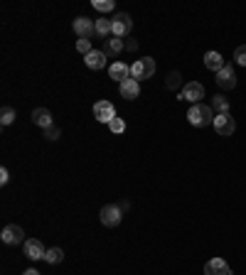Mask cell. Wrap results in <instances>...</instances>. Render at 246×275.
<instances>
[{"label": "cell", "instance_id": "26", "mask_svg": "<svg viewBox=\"0 0 246 275\" xmlns=\"http://www.w3.org/2000/svg\"><path fill=\"white\" fill-rule=\"evenodd\" d=\"M77 49H79L84 57L89 54V52H94V47H91V40H79V42H77Z\"/></svg>", "mask_w": 246, "mask_h": 275}, {"label": "cell", "instance_id": "21", "mask_svg": "<svg viewBox=\"0 0 246 275\" xmlns=\"http://www.w3.org/2000/svg\"><path fill=\"white\" fill-rule=\"evenodd\" d=\"M212 108L217 111V113H229V98H224L222 94L214 96L212 98Z\"/></svg>", "mask_w": 246, "mask_h": 275}, {"label": "cell", "instance_id": "27", "mask_svg": "<svg viewBox=\"0 0 246 275\" xmlns=\"http://www.w3.org/2000/svg\"><path fill=\"white\" fill-rule=\"evenodd\" d=\"M109 128H111V133H123V130H126V123H123L121 118H113L109 123Z\"/></svg>", "mask_w": 246, "mask_h": 275}, {"label": "cell", "instance_id": "20", "mask_svg": "<svg viewBox=\"0 0 246 275\" xmlns=\"http://www.w3.org/2000/svg\"><path fill=\"white\" fill-rule=\"evenodd\" d=\"M44 261L50 263V265L62 263V261H64V251H62V248H50V251L44 253Z\"/></svg>", "mask_w": 246, "mask_h": 275}, {"label": "cell", "instance_id": "18", "mask_svg": "<svg viewBox=\"0 0 246 275\" xmlns=\"http://www.w3.org/2000/svg\"><path fill=\"white\" fill-rule=\"evenodd\" d=\"M104 52H106V57L109 54H121L123 52V40H118V37H109V40H106V49H104Z\"/></svg>", "mask_w": 246, "mask_h": 275}, {"label": "cell", "instance_id": "12", "mask_svg": "<svg viewBox=\"0 0 246 275\" xmlns=\"http://www.w3.org/2000/svg\"><path fill=\"white\" fill-rule=\"evenodd\" d=\"M217 86L219 89H224V91H229V89L236 86V74H234V69L229 67V64L217 74Z\"/></svg>", "mask_w": 246, "mask_h": 275}, {"label": "cell", "instance_id": "23", "mask_svg": "<svg viewBox=\"0 0 246 275\" xmlns=\"http://www.w3.org/2000/svg\"><path fill=\"white\" fill-rule=\"evenodd\" d=\"M94 8L99 13H111L113 10V0H94Z\"/></svg>", "mask_w": 246, "mask_h": 275}, {"label": "cell", "instance_id": "19", "mask_svg": "<svg viewBox=\"0 0 246 275\" xmlns=\"http://www.w3.org/2000/svg\"><path fill=\"white\" fill-rule=\"evenodd\" d=\"M96 35H99V37H109V35H113V28H111V20H106V17L96 20Z\"/></svg>", "mask_w": 246, "mask_h": 275}, {"label": "cell", "instance_id": "13", "mask_svg": "<svg viewBox=\"0 0 246 275\" xmlns=\"http://www.w3.org/2000/svg\"><path fill=\"white\" fill-rule=\"evenodd\" d=\"M109 76L113 79V81L123 84L126 79H131V67L123 64V62H113V64L109 67Z\"/></svg>", "mask_w": 246, "mask_h": 275}, {"label": "cell", "instance_id": "11", "mask_svg": "<svg viewBox=\"0 0 246 275\" xmlns=\"http://www.w3.org/2000/svg\"><path fill=\"white\" fill-rule=\"evenodd\" d=\"M205 275H232V268L224 258H212L205 265Z\"/></svg>", "mask_w": 246, "mask_h": 275}, {"label": "cell", "instance_id": "5", "mask_svg": "<svg viewBox=\"0 0 246 275\" xmlns=\"http://www.w3.org/2000/svg\"><path fill=\"white\" fill-rule=\"evenodd\" d=\"M205 96V86L200 81H190V84H185L182 86V91H180V98L182 101H190L192 106L194 103H200V98Z\"/></svg>", "mask_w": 246, "mask_h": 275}, {"label": "cell", "instance_id": "15", "mask_svg": "<svg viewBox=\"0 0 246 275\" xmlns=\"http://www.w3.org/2000/svg\"><path fill=\"white\" fill-rule=\"evenodd\" d=\"M118 91H121L123 98L133 101V98H138V94H140V84H138L136 79H126L123 84H118Z\"/></svg>", "mask_w": 246, "mask_h": 275}, {"label": "cell", "instance_id": "22", "mask_svg": "<svg viewBox=\"0 0 246 275\" xmlns=\"http://www.w3.org/2000/svg\"><path fill=\"white\" fill-rule=\"evenodd\" d=\"M15 118H17L15 108H10V106H3V111H0V123H3V125H10Z\"/></svg>", "mask_w": 246, "mask_h": 275}, {"label": "cell", "instance_id": "28", "mask_svg": "<svg viewBox=\"0 0 246 275\" xmlns=\"http://www.w3.org/2000/svg\"><path fill=\"white\" fill-rule=\"evenodd\" d=\"M59 133H62V130H59L57 125H50V128H44V138H47V140H57V138H59Z\"/></svg>", "mask_w": 246, "mask_h": 275}, {"label": "cell", "instance_id": "7", "mask_svg": "<svg viewBox=\"0 0 246 275\" xmlns=\"http://www.w3.org/2000/svg\"><path fill=\"white\" fill-rule=\"evenodd\" d=\"M0 238H3V243H8V246H17V243H25V231H22V226L10 224V226L3 229Z\"/></svg>", "mask_w": 246, "mask_h": 275}, {"label": "cell", "instance_id": "30", "mask_svg": "<svg viewBox=\"0 0 246 275\" xmlns=\"http://www.w3.org/2000/svg\"><path fill=\"white\" fill-rule=\"evenodd\" d=\"M8 179H10V175H8V170L3 167V170H0V184H8Z\"/></svg>", "mask_w": 246, "mask_h": 275}, {"label": "cell", "instance_id": "25", "mask_svg": "<svg viewBox=\"0 0 246 275\" xmlns=\"http://www.w3.org/2000/svg\"><path fill=\"white\" fill-rule=\"evenodd\" d=\"M234 59H236V64H241V67H246V44H241V47H236V52H234Z\"/></svg>", "mask_w": 246, "mask_h": 275}, {"label": "cell", "instance_id": "2", "mask_svg": "<svg viewBox=\"0 0 246 275\" xmlns=\"http://www.w3.org/2000/svg\"><path fill=\"white\" fill-rule=\"evenodd\" d=\"M153 74H155V62H153L151 57L138 59V62H133V67H131V79H136V81L151 79Z\"/></svg>", "mask_w": 246, "mask_h": 275}, {"label": "cell", "instance_id": "9", "mask_svg": "<svg viewBox=\"0 0 246 275\" xmlns=\"http://www.w3.org/2000/svg\"><path fill=\"white\" fill-rule=\"evenodd\" d=\"M71 28H74V32H77L82 40H89V37L96 32V22L94 20H89V17H77Z\"/></svg>", "mask_w": 246, "mask_h": 275}, {"label": "cell", "instance_id": "31", "mask_svg": "<svg viewBox=\"0 0 246 275\" xmlns=\"http://www.w3.org/2000/svg\"><path fill=\"white\" fill-rule=\"evenodd\" d=\"M22 275H40V273H37L35 268H30V270H25V273H22Z\"/></svg>", "mask_w": 246, "mask_h": 275}, {"label": "cell", "instance_id": "14", "mask_svg": "<svg viewBox=\"0 0 246 275\" xmlns=\"http://www.w3.org/2000/svg\"><path fill=\"white\" fill-rule=\"evenodd\" d=\"M84 62H86V67L99 71V69L106 67V52H101V49H94V52H89V54L84 57Z\"/></svg>", "mask_w": 246, "mask_h": 275}, {"label": "cell", "instance_id": "1", "mask_svg": "<svg viewBox=\"0 0 246 275\" xmlns=\"http://www.w3.org/2000/svg\"><path fill=\"white\" fill-rule=\"evenodd\" d=\"M187 121H190L194 128H205V125L214 123L212 106H205V103H194V106L187 111Z\"/></svg>", "mask_w": 246, "mask_h": 275}, {"label": "cell", "instance_id": "3", "mask_svg": "<svg viewBox=\"0 0 246 275\" xmlns=\"http://www.w3.org/2000/svg\"><path fill=\"white\" fill-rule=\"evenodd\" d=\"M111 28H113V37H128L131 35V30H133V20H131V15L128 13H116L113 15V20H111Z\"/></svg>", "mask_w": 246, "mask_h": 275}, {"label": "cell", "instance_id": "16", "mask_svg": "<svg viewBox=\"0 0 246 275\" xmlns=\"http://www.w3.org/2000/svg\"><path fill=\"white\" fill-rule=\"evenodd\" d=\"M205 67L209 69V71H222V69L227 67V62H224V57L219 54V52H207L205 54Z\"/></svg>", "mask_w": 246, "mask_h": 275}, {"label": "cell", "instance_id": "6", "mask_svg": "<svg viewBox=\"0 0 246 275\" xmlns=\"http://www.w3.org/2000/svg\"><path fill=\"white\" fill-rule=\"evenodd\" d=\"M94 118L99 123H111L118 116H116V108L111 101H99V103H94Z\"/></svg>", "mask_w": 246, "mask_h": 275}, {"label": "cell", "instance_id": "17", "mask_svg": "<svg viewBox=\"0 0 246 275\" xmlns=\"http://www.w3.org/2000/svg\"><path fill=\"white\" fill-rule=\"evenodd\" d=\"M32 121L35 125H40V128H50V125H55V118H52V113L47 108H35L32 111Z\"/></svg>", "mask_w": 246, "mask_h": 275}, {"label": "cell", "instance_id": "8", "mask_svg": "<svg viewBox=\"0 0 246 275\" xmlns=\"http://www.w3.org/2000/svg\"><path fill=\"white\" fill-rule=\"evenodd\" d=\"M214 130H217L219 135H232L234 130H236V121L229 113H217L214 116Z\"/></svg>", "mask_w": 246, "mask_h": 275}, {"label": "cell", "instance_id": "10", "mask_svg": "<svg viewBox=\"0 0 246 275\" xmlns=\"http://www.w3.org/2000/svg\"><path fill=\"white\" fill-rule=\"evenodd\" d=\"M44 253H47V248L42 246V241H37V238H28L25 241V256L30 261H42Z\"/></svg>", "mask_w": 246, "mask_h": 275}, {"label": "cell", "instance_id": "29", "mask_svg": "<svg viewBox=\"0 0 246 275\" xmlns=\"http://www.w3.org/2000/svg\"><path fill=\"white\" fill-rule=\"evenodd\" d=\"M123 49H128V52H136V49H138V42L136 40H123Z\"/></svg>", "mask_w": 246, "mask_h": 275}, {"label": "cell", "instance_id": "24", "mask_svg": "<svg viewBox=\"0 0 246 275\" xmlns=\"http://www.w3.org/2000/svg\"><path fill=\"white\" fill-rule=\"evenodd\" d=\"M165 86H167V89H178V86H180V71H170V74H167V81H165Z\"/></svg>", "mask_w": 246, "mask_h": 275}, {"label": "cell", "instance_id": "4", "mask_svg": "<svg viewBox=\"0 0 246 275\" xmlns=\"http://www.w3.org/2000/svg\"><path fill=\"white\" fill-rule=\"evenodd\" d=\"M101 224L104 226H109V229H113V226H118L121 224V219H123V209H121V204H106L104 209H101Z\"/></svg>", "mask_w": 246, "mask_h": 275}]
</instances>
